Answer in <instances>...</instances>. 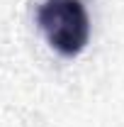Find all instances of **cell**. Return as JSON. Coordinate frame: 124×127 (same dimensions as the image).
<instances>
[{
	"mask_svg": "<svg viewBox=\"0 0 124 127\" xmlns=\"http://www.w3.org/2000/svg\"><path fill=\"white\" fill-rule=\"evenodd\" d=\"M37 25L49 47L66 59L78 56L90 42V17L83 0H44L37 10Z\"/></svg>",
	"mask_w": 124,
	"mask_h": 127,
	"instance_id": "obj_1",
	"label": "cell"
}]
</instances>
